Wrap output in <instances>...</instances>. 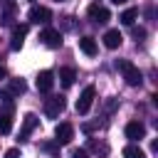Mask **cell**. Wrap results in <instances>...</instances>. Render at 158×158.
<instances>
[{
	"label": "cell",
	"mask_w": 158,
	"mask_h": 158,
	"mask_svg": "<svg viewBox=\"0 0 158 158\" xmlns=\"http://www.w3.org/2000/svg\"><path fill=\"white\" fill-rule=\"evenodd\" d=\"M116 67L121 69V74H123V79H126V84H128V86H141L143 74H141V69H138L136 64H131V62H126V59H118V62H116Z\"/></svg>",
	"instance_id": "1"
},
{
	"label": "cell",
	"mask_w": 158,
	"mask_h": 158,
	"mask_svg": "<svg viewBox=\"0 0 158 158\" xmlns=\"http://www.w3.org/2000/svg\"><path fill=\"white\" fill-rule=\"evenodd\" d=\"M12 111H15V104H12V99L7 96L5 104L0 106V133H2V136L10 133V128H12Z\"/></svg>",
	"instance_id": "2"
},
{
	"label": "cell",
	"mask_w": 158,
	"mask_h": 158,
	"mask_svg": "<svg viewBox=\"0 0 158 158\" xmlns=\"http://www.w3.org/2000/svg\"><path fill=\"white\" fill-rule=\"evenodd\" d=\"M40 40H42V44H44V47H49V49L62 47V32H59V30H54V27H44V30L40 32Z\"/></svg>",
	"instance_id": "3"
},
{
	"label": "cell",
	"mask_w": 158,
	"mask_h": 158,
	"mask_svg": "<svg viewBox=\"0 0 158 158\" xmlns=\"http://www.w3.org/2000/svg\"><path fill=\"white\" fill-rule=\"evenodd\" d=\"M94 99H96V89H94V86H84V91H81L79 99H77V114H86V111L91 109Z\"/></svg>",
	"instance_id": "4"
},
{
	"label": "cell",
	"mask_w": 158,
	"mask_h": 158,
	"mask_svg": "<svg viewBox=\"0 0 158 158\" xmlns=\"http://www.w3.org/2000/svg\"><path fill=\"white\" fill-rule=\"evenodd\" d=\"M64 106H67V101H64L62 94H59V96H49V99L44 101V114H47L49 118H57V116L64 111Z\"/></svg>",
	"instance_id": "5"
},
{
	"label": "cell",
	"mask_w": 158,
	"mask_h": 158,
	"mask_svg": "<svg viewBox=\"0 0 158 158\" xmlns=\"http://www.w3.org/2000/svg\"><path fill=\"white\" fill-rule=\"evenodd\" d=\"M86 15H89V20H91V22H96V25H104V22H109V20H111V12H109L104 5H99V2L89 5Z\"/></svg>",
	"instance_id": "6"
},
{
	"label": "cell",
	"mask_w": 158,
	"mask_h": 158,
	"mask_svg": "<svg viewBox=\"0 0 158 158\" xmlns=\"http://www.w3.org/2000/svg\"><path fill=\"white\" fill-rule=\"evenodd\" d=\"M72 138H74V126L72 123H59L54 128V143L57 146H67V143H72Z\"/></svg>",
	"instance_id": "7"
},
{
	"label": "cell",
	"mask_w": 158,
	"mask_h": 158,
	"mask_svg": "<svg viewBox=\"0 0 158 158\" xmlns=\"http://www.w3.org/2000/svg\"><path fill=\"white\" fill-rule=\"evenodd\" d=\"M30 22H35V25H47L49 20H52V12H49V7H44V5H32V10H30Z\"/></svg>",
	"instance_id": "8"
},
{
	"label": "cell",
	"mask_w": 158,
	"mask_h": 158,
	"mask_svg": "<svg viewBox=\"0 0 158 158\" xmlns=\"http://www.w3.org/2000/svg\"><path fill=\"white\" fill-rule=\"evenodd\" d=\"M126 138H131V141H141L143 136H146V126L141 123V121H131V123H126Z\"/></svg>",
	"instance_id": "9"
},
{
	"label": "cell",
	"mask_w": 158,
	"mask_h": 158,
	"mask_svg": "<svg viewBox=\"0 0 158 158\" xmlns=\"http://www.w3.org/2000/svg\"><path fill=\"white\" fill-rule=\"evenodd\" d=\"M52 86H54V74H52L49 69L40 72V74H37V89L47 94V91H52Z\"/></svg>",
	"instance_id": "10"
},
{
	"label": "cell",
	"mask_w": 158,
	"mask_h": 158,
	"mask_svg": "<svg viewBox=\"0 0 158 158\" xmlns=\"http://www.w3.org/2000/svg\"><path fill=\"white\" fill-rule=\"evenodd\" d=\"M25 37H27V25H15V30H12V42H10V49H20L22 47V42H25Z\"/></svg>",
	"instance_id": "11"
},
{
	"label": "cell",
	"mask_w": 158,
	"mask_h": 158,
	"mask_svg": "<svg viewBox=\"0 0 158 158\" xmlns=\"http://www.w3.org/2000/svg\"><path fill=\"white\" fill-rule=\"evenodd\" d=\"M37 126H40V118H37L35 114H27V116H25V123H22V131H20V141H27V136H30Z\"/></svg>",
	"instance_id": "12"
},
{
	"label": "cell",
	"mask_w": 158,
	"mask_h": 158,
	"mask_svg": "<svg viewBox=\"0 0 158 158\" xmlns=\"http://www.w3.org/2000/svg\"><path fill=\"white\" fill-rule=\"evenodd\" d=\"M121 42H123V37H121V32H118V30H106V35H104V44H106L109 49L121 47Z\"/></svg>",
	"instance_id": "13"
},
{
	"label": "cell",
	"mask_w": 158,
	"mask_h": 158,
	"mask_svg": "<svg viewBox=\"0 0 158 158\" xmlns=\"http://www.w3.org/2000/svg\"><path fill=\"white\" fill-rule=\"evenodd\" d=\"M74 79H77V72H74L72 67H62V69H59V81H62L64 89H69V86L74 84Z\"/></svg>",
	"instance_id": "14"
},
{
	"label": "cell",
	"mask_w": 158,
	"mask_h": 158,
	"mask_svg": "<svg viewBox=\"0 0 158 158\" xmlns=\"http://www.w3.org/2000/svg\"><path fill=\"white\" fill-rule=\"evenodd\" d=\"M79 49H81L84 54L94 57V54H96V42H94V37H81V40H79Z\"/></svg>",
	"instance_id": "15"
},
{
	"label": "cell",
	"mask_w": 158,
	"mask_h": 158,
	"mask_svg": "<svg viewBox=\"0 0 158 158\" xmlns=\"http://www.w3.org/2000/svg\"><path fill=\"white\" fill-rule=\"evenodd\" d=\"M136 17H138V7H128V10H123V12L118 15V20H121L123 25H128V27H133Z\"/></svg>",
	"instance_id": "16"
},
{
	"label": "cell",
	"mask_w": 158,
	"mask_h": 158,
	"mask_svg": "<svg viewBox=\"0 0 158 158\" xmlns=\"http://www.w3.org/2000/svg\"><path fill=\"white\" fill-rule=\"evenodd\" d=\"M123 158H146V153H143V148H138L136 143H128V146L123 148Z\"/></svg>",
	"instance_id": "17"
},
{
	"label": "cell",
	"mask_w": 158,
	"mask_h": 158,
	"mask_svg": "<svg viewBox=\"0 0 158 158\" xmlns=\"http://www.w3.org/2000/svg\"><path fill=\"white\" fill-rule=\"evenodd\" d=\"M25 89H27V86H25L22 79H12V81H10V94H25Z\"/></svg>",
	"instance_id": "18"
},
{
	"label": "cell",
	"mask_w": 158,
	"mask_h": 158,
	"mask_svg": "<svg viewBox=\"0 0 158 158\" xmlns=\"http://www.w3.org/2000/svg\"><path fill=\"white\" fill-rule=\"evenodd\" d=\"M72 158H89V151L86 148H74L72 151Z\"/></svg>",
	"instance_id": "19"
},
{
	"label": "cell",
	"mask_w": 158,
	"mask_h": 158,
	"mask_svg": "<svg viewBox=\"0 0 158 158\" xmlns=\"http://www.w3.org/2000/svg\"><path fill=\"white\" fill-rule=\"evenodd\" d=\"M131 35H133L136 40H143V37H146V30H143V27H133V30H131Z\"/></svg>",
	"instance_id": "20"
},
{
	"label": "cell",
	"mask_w": 158,
	"mask_h": 158,
	"mask_svg": "<svg viewBox=\"0 0 158 158\" xmlns=\"http://www.w3.org/2000/svg\"><path fill=\"white\" fill-rule=\"evenodd\" d=\"M2 158H20V148H10V151H5Z\"/></svg>",
	"instance_id": "21"
},
{
	"label": "cell",
	"mask_w": 158,
	"mask_h": 158,
	"mask_svg": "<svg viewBox=\"0 0 158 158\" xmlns=\"http://www.w3.org/2000/svg\"><path fill=\"white\" fill-rule=\"evenodd\" d=\"M5 77H7V72H5V67L0 64V79H5Z\"/></svg>",
	"instance_id": "22"
},
{
	"label": "cell",
	"mask_w": 158,
	"mask_h": 158,
	"mask_svg": "<svg viewBox=\"0 0 158 158\" xmlns=\"http://www.w3.org/2000/svg\"><path fill=\"white\" fill-rule=\"evenodd\" d=\"M114 2H116V5H121V2H126V0H114Z\"/></svg>",
	"instance_id": "23"
},
{
	"label": "cell",
	"mask_w": 158,
	"mask_h": 158,
	"mask_svg": "<svg viewBox=\"0 0 158 158\" xmlns=\"http://www.w3.org/2000/svg\"><path fill=\"white\" fill-rule=\"evenodd\" d=\"M57 2H62V0H57Z\"/></svg>",
	"instance_id": "24"
},
{
	"label": "cell",
	"mask_w": 158,
	"mask_h": 158,
	"mask_svg": "<svg viewBox=\"0 0 158 158\" xmlns=\"http://www.w3.org/2000/svg\"><path fill=\"white\" fill-rule=\"evenodd\" d=\"M32 2H35V0H32Z\"/></svg>",
	"instance_id": "25"
}]
</instances>
